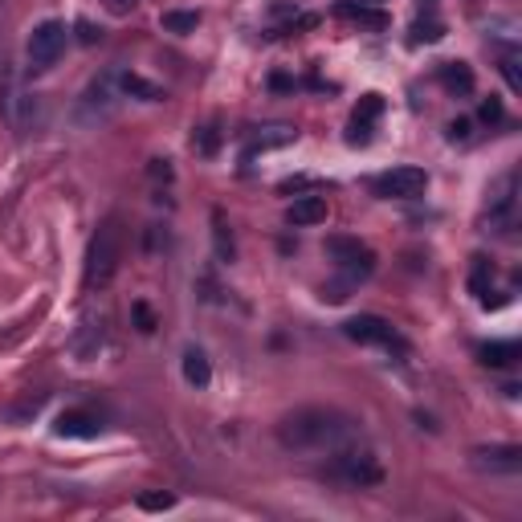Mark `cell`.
Segmentation results:
<instances>
[{"label":"cell","mask_w":522,"mask_h":522,"mask_svg":"<svg viewBox=\"0 0 522 522\" xmlns=\"http://www.w3.org/2000/svg\"><path fill=\"white\" fill-rule=\"evenodd\" d=\"M347 294H351V281H347V278H338V281H330V286H322L319 298H322V302H347Z\"/></svg>","instance_id":"obj_28"},{"label":"cell","mask_w":522,"mask_h":522,"mask_svg":"<svg viewBox=\"0 0 522 522\" xmlns=\"http://www.w3.org/2000/svg\"><path fill=\"white\" fill-rule=\"evenodd\" d=\"M98 347H102V319H98V327H94V319H86L82 322V335L74 338V351L86 359V355H94Z\"/></svg>","instance_id":"obj_19"},{"label":"cell","mask_w":522,"mask_h":522,"mask_svg":"<svg viewBox=\"0 0 522 522\" xmlns=\"http://www.w3.org/2000/svg\"><path fill=\"white\" fill-rule=\"evenodd\" d=\"M359 436V420L338 408H298L278 420V441L290 453H335Z\"/></svg>","instance_id":"obj_1"},{"label":"cell","mask_w":522,"mask_h":522,"mask_svg":"<svg viewBox=\"0 0 522 522\" xmlns=\"http://www.w3.org/2000/svg\"><path fill=\"white\" fill-rule=\"evenodd\" d=\"M425 4H433V0H425Z\"/></svg>","instance_id":"obj_36"},{"label":"cell","mask_w":522,"mask_h":522,"mask_svg":"<svg viewBox=\"0 0 522 522\" xmlns=\"http://www.w3.org/2000/svg\"><path fill=\"white\" fill-rule=\"evenodd\" d=\"M123 221L107 216V221L94 229L86 245V265H82V286L86 290H107L118 273V261H123Z\"/></svg>","instance_id":"obj_2"},{"label":"cell","mask_w":522,"mask_h":522,"mask_svg":"<svg viewBox=\"0 0 522 522\" xmlns=\"http://www.w3.org/2000/svg\"><path fill=\"white\" fill-rule=\"evenodd\" d=\"M441 86L449 90V94H474V69L465 66V61H445L441 66Z\"/></svg>","instance_id":"obj_14"},{"label":"cell","mask_w":522,"mask_h":522,"mask_svg":"<svg viewBox=\"0 0 522 522\" xmlns=\"http://www.w3.org/2000/svg\"><path fill=\"white\" fill-rule=\"evenodd\" d=\"M449 139H453V143H465V139H469V118H453V123H449Z\"/></svg>","instance_id":"obj_33"},{"label":"cell","mask_w":522,"mask_h":522,"mask_svg":"<svg viewBox=\"0 0 522 522\" xmlns=\"http://www.w3.org/2000/svg\"><path fill=\"white\" fill-rule=\"evenodd\" d=\"M514 208H518V175L502 172L490 184V200H485V229L506 232L514 224Z\"/></svg>","instance_id":"obj_6"},{"label":"cell","mask_w":522,"mask_h":522,"mask_svg":"<svg viewBox=\"0 0 522 522\" xmlns=\"http://www.w3.org/2000/svg\"><path fill=\"white\" fill-rule=\"evenodd\" d=\"M216 257H221V261L237 257V249H232V232H229V224H224L221 213H216Z\"/></svg>","instance_id":"obj_25"},{"label":"cell","mask_w":522,"mask_h":522,"mask_svg":"<svg viewBox=\"0 0 522 522\" xmlns=\"http://www.w3.org/2000/svg\"><path fill=\"white\" fill-rule=\"evenodd\" d=\"M477 355H482L485 368H514L522 359V351H518V343H485Z\"/></svg>","instance_id":"obj_16"},{"label":"cell","mask_w":522,"mask_h":522,"mask_svg":"<svg viewBox=\"0 0 522 522\" xmlns=\"http://www.w3.org/2000/svg\"><path fill=\"white\" fill-rule=\"evenodd\" d=\"M53 433H58V436H82V441H90V436L102 433V420H98L94 412H86V408H66V412L53 420Z\"/></svg>","instance_id":"obj_11"},{"label":"cell","mask_w":522,"mask_h":522,"mask_svg":"<svg viewBox=\"0 0 522 522\" xmlns=\"http://www.w3.org/2000/svg\"><path fill=\"white\" fill-rule=\"evenodd\" d=\"M335 17L338 20H355V25H368V29H387V12H379V9H368L363 0H338L335 4Z\"/></svg>","instance_id":"obj_13"},{"label":"cell","mask_w":522,"mask_h":522,"mask_svg":"<svg viewBox=\"0 0 522 522\" xmlns=\"http://www.w3.org/2000/svg\"><path fill=\"white\" fill-rule=\"evenodd\" d=\"M371 4H379V0H371Z\"/></svg>","instance_id":"obj_37"},{"label":"cell","mask_w":522,"mask_h":522,"mask_svg":"<svg viewBox=\"0 0 522 522\" xmlns=\"http://www.w3.org/2000/svg\"><path fill=\"white\" fill-rule=\"evenodd\" d=\"M286 221L306 229V224H322L327 221V196H298V200L286 208Z\"/></svg>","instance_id":"obj_12"},{"label":"cell","mask_w":522,"mask_h":522,"mask_svg":"<svg viewBox=\"0 0 522 522\" xmlns=\"http://www.w3.org/2000/svg\"><path fill=\"white\" fill-rule=\"evenodd\" d=\"M445 37V25H441V20L436 17H425V20H416L412 25V45H436V41Z\"/></svg>","instance_id":"obj_20"},{"label":"cell","mask_w":522,"mask_h":522,"mask_svg":"<svg viewBox=\"0 0 522 522\" xmlns=\"http://www.w3.org/2000/svg\"><path fill=\"white\" fill-rule=\"evenodd\" d=\"M216 143H221V135H216V126H200V131L192 135V147H196L200 155H213V151H216Z\"/></svg>","instance_id":"obj_27"},{"label":"cell","mask_w":522,"mask_h":522,"mask_svg":"<svg viewBox=\"0 0 522 522\" xmlns=\"http://www.w3.org/2000/svg\"><path fill=\"white\" fill-rule=\"evenodd\" d=\"M184 379L192 387H208V379H213V368H208V359H204L200 347H188L184 351Z\"/></svg>","instance_id":"obj_17"},{"label":"cell","mask_w":522,"mask_h":522,"mask_svg":"<svg viewBox=\"0 0 522 522\" xmlns=\"http://www.w3.org/2000/svg\"><path fill=\"white\" fill-rule=\"evenodd\" d=\"M98 37H102V29H94L90 20H77V41H86V45H94Z\"/></svg>","instance_id":"obj_34"},{"label":"cell","mask_w":522,"mask_h":522,"mask_svg":"<svg viewBox=\"0 0 522 522\" xmlns=\"http://www.w3.org/2000/svg\"><path fill=\"white\" fill-rule=\"evenodd\" d=\"M159 25H164L167 33H196V25H200V12H184V9H172L159 17Z\"/></svg>","instance_id":"obj_21"},{"label":"cell","mask_w":522,"mask_h":522,"mask_svg":"<svg viewBox=\"0 0 522 522\" xmlns=\"http://www.w3.org/2000/svg\"><path fill=\"white\" fill-rule=\"evenodd\" d=\"M135 506H139V510H147V514L172 510V506H175V493H164V490H147V493H139V498H135Z\"/></svg>","instance_id":"obj_22"},{"label":"cell","mask_w":522,"mask_h":522,"mask_svg":"<svg viewBox=\"0 0 522 522\" xmlns=\"http://www.w3.org/2000/svg\"><path fill=\"white\" fill-rule=\"evenodd\" d=\"M115 82H118V74H102L90 82L82 102H77V123H102V118H110V110L118 102Z\"/></svg>","instance_id":"obj_9"},{"label":"cell","mask_w":522,"mask_h":522,"mask_svg":"<svg viewBox=\"0 0 522 522\" xmlns=\"http://www.w3.org/2000/svg\"><path fill=\"white\" fill-rule=\"evenodd\" d=\"M490 281H493V265H490V257H474V270H469V290L477 294V302L490 298Z\"/></svg>","instance_id":"obj_18"},{"label":"cell","mask_w":522,"mask_h":522,"mask_svg":"<svg viewBox=\"0 0 522 522\" xmlns=\"http://www.w3.org/2000/svg\"><path fill=\"white\" fill-rule=\"evenodd\" d=\"M522 58H518V49H506V53H502V74H506V86H510L514 90V94H518V90H522Z\"/></svg>","instance_id":"obj_24"},{"label":"cell","mask_w":522,"mask_h":522,"mask_svg":"<svg viewBox=\"0 0 522 522\" xmlns=\"http://www.w3.org/2000/svg\"><path fill=\"white\" fill-rule=\"evenodd\" d=\"M131 314H135V322H139V330H143V335H151V330L159 327V322H155V314H151V306H147V302H135V306H131Z\"/></svg>","instance_id":"obj_29"},{"label":"cell","mask_w":522,"mask_h":522,"mask_svg":"<svg viewBox=\"0 0 522 522\" xmlns=\"http://www.w3.org/2000/svg\"><path fill=\"white\" fill-rule=\"evenodd\" d=\"M118 82H123V90L126 94H139V98H147V102H159V86H151V82H143L139 74H118Z\"/></svg>","instance_id":"obj_23"},{"label":"cell","mask_w":522,"mask_h":522,"mask_svg":"<svg viewBox=\"0 0 522 522\" xmlns=\"http://www.w3.org/2000/svg\"><path fill=\"white\" fill-rule=\"evenodd\" d=\"M347 143H351V147H363V143H371V123H359V118H351Z\"/></svg>","instance_id":"obj_30"},{"label":"cell","mask_w":522,"mask_h":522,"mask_svg":"<svg viewBox=\"0 0 522 522\" xmlns=\"http://www.w3.org/2000/svg\"><path fill=\"white\" fill-rule=\"evenodd\" d=\"M327 474L335 477L338 485H351V490H368V485L384 482V469H379V457L371 449H355V441L330 453Z\"/></svg>","instance_id":"obj_3"},{"label":"cell","mask_w":522,"mask_h":522,"mask_svg":"<svg viewBox=\"0 0 522 522\" xmlns=\"http://www.w3.org/2000/svg\"><path fill=\"white\" fill-rule=\"evenodd\" d=\"M327 253H330V261H335L338 278H347L351 286L376 270V253L363 241H355V237H327Z\"/></svg>","instance_id":"obj_5"},{"label":"cell","mask_w":522,"mask_h":522,"mask_svg":"<svg viewBox=\"0 0 522 522\" xmlns=\"http://www.w3.org/2000/svg\"><path fill=\"white\" fill-rule=\"evenodd\" d=\"M379 110H384V98L379 94H363L355 107V118L359 123H371V118H379Z\"/></svg>","instance_id":"obj_26"},{"label":"cell","mask_w":522,"mask_h":522,"mask_svg":"<svg viewBox=\"0 0 522 522\" xmlns=\"http://www.w3.org/2000/svg\"><path fill=\"white\" fill-rule=\"evenodd\" d=\"M477 115H482V123H502V102H498V98H482V110H477Z\"/></svg>","instance_id":"obj_31"},{"label":"cell","mask_w":522,"mask_h":522,"mask_svg":"<svg viewBox=\"0 0 522 522\" xmlns=\"http://www.w3.org/2000/svg\"><path fill=\"white\" fill-rule=\"evenodd\" d=\"M298 139V131L294 126H286V123H278V126H253V135H249V147H286V143H294Z\"/></svg>","instance_id":"obj_15"},{"label":"cell","mask_w":522,"mask_h":522,"mask_svg":"<svg viewBox=\"0 0 522 522\" xmlns=\"http://www.w3.org/2000/svg\"><path fill=\"white\" fill-rule=\"evenodd\" d=\"M343 335L351 338V343H363V347H396V351H404V343H400V335H396V327L387 319H379V314H355V319H347L343 322Z\"/></svg>","instance_id":"obj_8"},{"label":"cell","mask_w":522,"mask_h":522,"mask_svg":"<svg viewBox=\"0 0 522 522\" xmlns=\"http://www.w3.org/2000/svg\"><path fill=\"white\" fill-rule=\"evenodd\" d=\"M66 41L69 29L61 20H41L37 29L29 33V41H25V58H29L33 74H45L49 66H58V58L66 53Z\"/></svg>","instance_id":"obj_4"},{"label":"cell","mask_w":522,"mask_h":522,"mask_svg":"<svg viewBox=\"0 0 522 522\" xmlns=\"http://www.w3.org/2000/svg\"><path fill=\"white\" fill-rule=\"evenodd\" d=\"M474 469L482 474H518L522 469V449L518 445H482L469 453Z\"/></svg>","instance_id":"obj_10"},{"label":"cell","mask_w":522,"mask_h":522,"mask_svg":"<svg viewBox=\"0 0 522 522\" xmlns=\"http://www.w3.org/2000/svg\"><path fill=\"white\" fill-rule=\"evenodd\" d=\"M151 180H172V167H167V159H151Z\"/></svg>","instance_id":"obj_35"},{"label":"cell","mask_w":522,"mask_h":522,"mask_svg":"<svg viewBox=\"0 0 522 522\" xmlns=\"http://www.w3.org/2000/svg\"><path fill=\"white\" fill-rule=\"evenodd\" d=\"M425 188H428L425 167H392V172L371 180V192L379 200H416V196H425Z\"/></svg>","instance_id":"obj_7"},{"label":"cell","mask_w":522,"mask_h":522,"mask_svg":"<svg viewBox=\"0 0 522 522\" xmlns=\"http://www.w3.org/2000/svg\"><path fill=\"white\" fill-rule=\"evenodd\" d=\"M107 4V12H115V17H126V12L139 9V0H102Z\"/></svg>","instance_id":"obj_32"}]
</instances>
